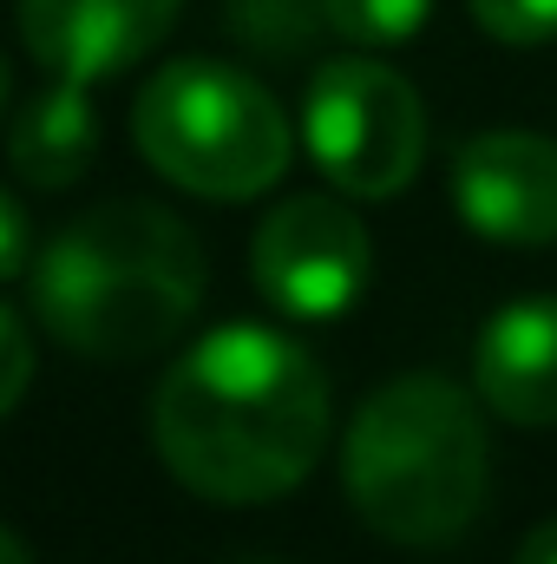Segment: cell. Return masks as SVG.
<instances>
[{
	"mask_svg": "<svg viewBox=\"0 0 557 564\" xmlns=\"http://www.w3.org/2000/svg\"><path fill=\"white\" fill-rule=\"evenodd\" d=\"M151 433L190 492L217 506H263L315 473L328 440V381L302 341L263 322H230L164 375Z\"/></svg>",
	"mask_w": 557,
	"mask_h": 564,
	"instance_id": "1",
	"label": "cell"
},
{
	"mask_svg": "<svg viewBox=\"0 0 557 564\" xmlns=\"http://www.w3.org/2000/svg\"><path fill=\"white\" fill-rule=\"evenodd\" d=\"M204 302V250L197 237L139 197L99 204L79 224H66L40 270L33 308L46 335L92 361H139L171 348Z\"/></svg>",
	"mask_w": 557,
	"mask_h": 564,
	"instance_id": "2",
	"label": "cell"
},
{
	"mask_svg": "<svg viewBox=\"0 0 557 564\" xmlns=\"http://www.w3.org/2000/svg\"><path fill=\"white\" fill-rule=\"evenodd\" d=\"M354 512L394 545H439L479 519L485 421L446 375H401L361 401L341 446Z\"/></svg>",
	"mask_w": 557,
	"mask_h": 564,
	"instance_id": "3",
	"label": "cell"
},
{
	"mask_svg": "<svg viewBox=\"0 0 557 564\" xmlns=\"http://www.w3.org/2000/svg\"><path fill=\"white\" fill-rule=\"evenodd\" d=\"M139 151L184 191L237 204L270 191L288 164V119L282 106L237 66L177 59L151 73L132 112Z\"/></svg>",
	"mask_w": 557,
	"mask_h": 564,
	"instance_id": "4",
	"label": "cell"
},
{
	"mask_svg": "<svg viewBox=\"0 0 557 564\" xmlns=\"http://www.w3.org/2000/svg\"><path fill=\"white\" fill-rule=\"evenodd\" d=\"M308 151L348 197L407 191L426 158V112L414 86L381 59H335L308 79Z\"/></svg>",
	"mask_w": 557,
	"mask_h": 564,
	"instance_id": "5",
	"label": "cell"
},
{
	"mask_svg": "<svg viewBox=\"0 0 557 564\" xmlns=\"http://www.w3.org/2000/svg\"><path fill=\"white\" fill-rule=\"evenodd\" d=\"M256 289L295 322H328L361 302L374 243L361 217L335 197H288L263 217L256 250H250Z\"/></svg>",
	"mask_w": 557,
	"mask_h": 564,
	"instance_id": "6",
	"label": "cell"
},
{
	"mask_svg": "<svg viewBox=\"0 0 557 564\" xmlns=\"http://www.w3.org/2000/svg\"><path fill=\"white\" fill-rule=\"evenodd\" d=\"M452 204L485 243H557V144L538 132H479L452 158Z\"/></svg>",
	"mask_w": 557,
	"mask_h": 564,
	"instance_id": "7",
	"label": "cell"
},
{
	"mask_svg": "<svg viewBox=\"0 0 557 564\" xmlns=\"http://www.w3.org/2000/svg\"><path fill=\"white\" fill-rule=\"evenodd\" d=\"M184 0H20L26 53L59 79H112L132 59H144Z\"/></svg>",
	"mask_w": 557,
	"mask_h": 564,
	"instance_id": "8",
	"label": "cell"
},
{
	"mask_svg": "<svg viewBox=\"0 0 557 564\" xmlns=\"http://www.w3.org/2000/svg\"><path fill=\"white\" fill-rule=\"evenodd\" d=\"M479 394L499 421L551 426L557 421V295L512 302L479 335Z\"/></svg>",
	"mask_w": 557,
	"mask_h": 564,
	"instance_id": "9",
	"label": "cell"
},
{
	"mask_svg": "<svg viewBox=\"0 0 557 564\" xmlns=\"http://www.w3.org/2000/svg\"><path fill=\"white\" fill-rule=\"evenodd\" d=\"M92 151H99V119H92V99H86L79 79H59L53 93H40V99L20 112L13 139H7L13 171H20L26 184H40V191L73 184V177L92 164Z\"/></svg>",
	"mask_w": 557,
	"mask_h": 564,
	"instance_id": "10",
	"label": "cell"
},
{
	"mask_svg": "<svg viewBox=\"0 0 557 564\" xmlns=\"http://www.w3.org/2000/svg\"><path fill=\"white\" fill-rule=\"evenodd\" d=\"M433 0H321V20L354 46H401L426 26Z\"/></svg>",
	"mask_w": 557,
	"mask_h": 564,
	"instance_id": "11",
	"label": "cell"
},
{
	"mask_svg": "<svg viewBox=\"0 0 557 564\" xmlns=\"http://www.w3.org/2000/svg\"><path fill=\"white\" fill-rule=\"evenodd\" d=\"M472 20H479L492 40L538 46V40L557 33V0H472Z\"/></svg>",
	"mask_w": 557,
	"mask_h": 564,
	"instance_id": "12",
	"label": "cell"
},
{
	"mask_svg": "<svg viewBox=\"0 0 557 564\" xmlns=\"http://www.w3.org/2000/svg\"><path fill=\"white\" fill-rule=\"evenodd\" d=\"M26 381H33V341H26L20 315L0 308V414H13V401L26 394Z\"/></svg>",
	"mask_w": 557,
	"mask_h": 564,
	"instance_id": "13",
	"label": "cell"
},
{
	"mask_svg": "<svg viewBox=\"0 0 557 564\" xmlns=\"http://www.w3.org/2000/svg\"><path fill=\"white\" fill-rule=\"evenodd\" d=\"M26 250H33V224H26V210L0 191V282L26 270Z\"/></svg>",
	"mask_w": 557,
	"mask_h": 564,
	"instance_id": "14",
	"label": "cell"
},
{
	"mask_svg": "<svg viewBox=\"0 0 557 564\" xmlns=\"http://www.w3.org/2000/svg\"><path fill=\"white\" fill-rule=\"evenodd\" d=\"M518 564H557V519L551 525H538V532L518 545Z\"/></svg>",
	"mask_w": 557,
	"mask_h": 564,
	"instance_id": "15",
	"label": "cell"
},
{
	"mask_svg": "<svg viewBox=\"0 0 557 564\" xmlns=\"http://www.w3.org/2000/svg\"><path fill=\"white\" fill-rule=\"evenodd\" d=\"M0 564H33V558H26V545H20L7 525H0Z\"/></svg>",
	"mask_w": 557,
	"mask_h": 564,
	"instance_id": "16",
	"label": "cell"
},
{
	"mask_svg": "<svg viewBox=\"0 0 557 564\" xmlns=\"http://www.w3.org/2000/svg\"><path fill=\"white\" fill-rule=\"evenodd\" d=\"M7 86H13V79H7V59H0V112H7Z\"/></svg>",
	"mask_w": 557,
	"mask_h": 564,
	"instance_id": "17",
	"label": "cell"
}]
</instances>
